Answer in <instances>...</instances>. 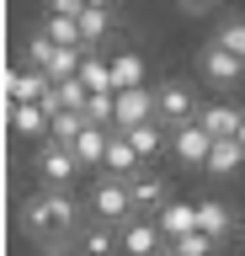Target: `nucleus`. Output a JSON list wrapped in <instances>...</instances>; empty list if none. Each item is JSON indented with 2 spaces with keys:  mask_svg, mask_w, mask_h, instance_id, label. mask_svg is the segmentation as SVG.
<instances>
[{
  "mask_svg": "<svg viewBox=\"0 0 245 256\" xmlns=\"http://www.w3.org/2000/svg\"><path fill=\"white\" fill-rule=\"evenodd\" d=\"M21 224H27V235L43 240V246H64L69 230H80V203L69 198L64 187L53 192H37V198H27V208H21Z\"/></svg>",
  "mask_w": 245,
  "mask_h": 256,
  "instance_id": "f257e3e1",
  "label": "nucleus"
},
{
  "mask_svg": "<svg viewBox=\"0 0 245 256\" xmlns=\"http://www.w3.org/2000/svg\"><path fill=\"white\" fill-rule=\"evenodd\" d=\"M197 112H203V107L192 102V86H187L181 75H165L160 86H155V118H160V123L181 128V123H192Z\"/></svg>",
  "mask_w": 245,
  "mask_h": 256,
  "instance_id": "f03ea898",
  "label": "nucleus"
},
{
  "mask_svg": "<svg viewBox=\"0 0 245 256\" xmlns=\"http://www.w3.org/2000/svg\"><path fill=\"white\" fill-rule=\"evenodd\" d=\"M91 208H96V219H107V224L139 219V214H133V187L123 176H101L96 187H91Z\"/></svg>",
  "mask_w": 245,
  "mask_h": 256,
  "instance_id": "7ed1b4c3",
  "label": "nucleus"
},
{
  "mask_svg": "<svg viewBox=\"0 0 245 256\" xmlns=\"http://www.w3.org/2000/svg\"><path fill=\"white\" fill-rule=\"evenodd\" d=\"M171 150H176L187 166H208V155H213V134L203 123H181V128H171Z\"/></svg>",
  "mask_w": 245,
  "mask_h": 256,
  "instance_id": "20e7f679",
  "label": "nucleus"
},
{
  "mask_svg": "<svg viewBox=\"0 0 245 256\" xmlns=\"http://www.w3.org/2000/svg\"><path fill=\"white\" fill-rule=\"evenodd\" d=\"M117 235H123V251H128V256H160L165 230H160L155 219H144V214H139V219H128Z\"/></svg>",
  "mask_w": 245,
  "mask_h": 256,
  "instance_id": "39448f33",
  "label": "nucleus"
},
{
  "mask_svg": "<svg viewBox=\"0 0 245 256\" xmlns=\"http://www.w3.org/2000/svg\"><path fill=\"white\" fill-rule=\"evenodd\" d=\"M139 123H155V91L149 86L117 91V128H139Z\"/></svg>",
  "mask_w": 245,
  "mask_h": 256,
  "instance_id": "423d86ee",
  "label": "nucleus"
},
{
  "mask_svg": "<svg viewBox=\"0 0 245 256\" xmlns=\"http://www.w3.org/2000/svg\"><path fill=\"white\" fill-rule=\"evenodd\" d=\"M37 171L48 176V182H69V176L80 171V155H75L69 144L48 139V144H43V150H37Z\"/></svg>",
  "mask_w": 245,
  "mask_h": 256,
  "instance_id": "0eeeda50",
  "label": "nucleus"
},
{
  "mask_svg": "<svg viewBox=\"0 0 245 256\" xmlns=\"http://www.w3.org/2000/svg\"><path fill=\"white\" fill-rule=\"evenodd\" d=\"M203 75H208L213 86H235V80L245 75V59L229 54V48H219V43H208L203 48Z\"/></svg>",
  "mask_w": 245,
  "mask_h": 256,
  "instance_id": "6e6552de",
  "label": "nucleus"
},
{
  "mask_svg": "<svg viewBox=\"0 0 245 256\" xmlns=\"http://www.w3.org/2000/svg\"><path fill=\"white\" fill-rule=\"evenodd\" d=\"M5 91H11V102H43V96L53 91V80L43 75V70H5Z\"/></svg>",
  "mask_w": 245,
  "mask_h": 256,
  "instance_id": "1a4fd4ad",
  "label": "nucleus"
},
{
  "mask_svg": "<svg viewBox=\"0 0 245 256\" xmlns=\"http://www.w3.org/2000/svg\"><path fill=\"white\" fill-rule=\"evenodd\" d=\"M197 123L208 128L213 139H235V134H240V123H245V112H240V107H229V102H213V107L197 112Z\"/></svg>",
  "mask_w": 245,
  "mask_h": 256,
  "instance_id": "9d476101",
  "label": "nucleus"
},
{
  "mask_svg": "<svg viewBox=\"0 0 245 256\" xmlns=\"http://www.w3.org/2000/svg\"><path fill=\"white\" fill-rule=\"evenodd\" d=\"M107 176H123V182L139 176V150L128 144L123 128H112V144H107Z\"/></svg>",
  "mask_w": 245,
  "mask_h": 256,
  "instance_id": "9b49d317",
  "label": "nucleus"
},
{
  "mask_svg": "<svg viewBox=\"0 0 245 256\" xmlns=\"http://www.w3.org/2000/svg\"><path fill=\"white\" fill-rule=\"evenodd\" d=\"M155 224H160L171 240H187L197 235V203H165L160 214H155Z\"/></svg>",
  "mask_w": 245,
  "mask_h": 256,
  "instance_id": "f8f14e48",
  "label": "nucleus"
},
{
  "mask_svg": "<svg viewBox=\"0 0 245 256\" xmlns=\"http://www.w3.org/2000/svg\"><path fill=\"white\" fill-rule=\"evenodd\" d=\"M197 230H203V235H229V230H235V208L229 203H219V198H203V203H197Z\"/></svg>",
  "mask_w": 245,
  "mask_h": 256,
  "instance_id": "ddd939ff",
  "label": "nucleus"
},
{
  "mask_svg": "<svg viewBox=\"0 0 245 256\" xmlns=\"http://www.w3.org/2000/svg\"><path fill=\"white\" fill-rule=\"evenodd\" d=\"M107 144H112V128H96V123H91L69 150L80 155V166H107Z\"/></svg>",
  "mask_w": 245,
  "mask_h": 256,
  "instance_id": "4468645a",
  "label": "nucleus"
},
{
  "mask_svg": "<svg viewBox=\"0 0 245 256\" xmlns=\"http://www.w3.org/2000/svg\"><path fill=\"white\" fill-rule=\"evenodd\" d=\"M128 187H133V214H144V208H149V214H160V208L171 203V198H165V182H160V176H133Z\"/></svg>",
  "mask_w": 245,
  "mask_h": 256,
  "instance_id": "2eb2a0df",
  "label": "nucleus"
},
{
  "mask_svg": "<svg viewBox=\"0 0 245 256\" xmlns=\"http://www.w3.org/2000/svg\"><path fill=\"white\" fill-rule=\"evenodd\" d=\"M117 240H123V235H117V230H112L107 219H91V224H80V251H85V256H107V251L117 246Z\"/></svg>",
  "mask_w": 245,
  "mask_h": 256,
  "instance_id": "dca6fc26",
  "label": "nucleus"
},
{
  "mask_svg": "<svg viewBox=\"0 0 245 256\" xmlns=\"http://www.w3.org/2000/svg\"><path fill=\"white\" fill-rule=\"evenodd\" d=\"M80 86H85V91H117V86H112V59H101L96 48H85V64H80Z\"/></svg>",
  "mask_w": 245,
  "mask_h": 256,
  "instance_id": "f3484780",
  "label": "nucleus"
},
{
  "mask_svg": "<svg viewBox=\"0 0 245 256\" xmlns=\"http://www.w3.org/2000/svg\"><path fill=\"white\" fill-rule=\"evenodd\" d=\"M112 86L117 91H133V86H144V64H139V54H112Z\"/></svg>",
  "mask_w": 245,
  "mask_h": 256,
  "instance_id": "a211bd4d",
  "label": "nucleus"
},
{
  "mask_svg": "<svg viewBox=\"0 0 245 256\" xmlns=\"http://www.w3.org/2000/svg\"><path fill=\"white\" fill-rule=\"evenodd\" d=\"M107 32H112V11H107V6H85V16H80V38H85V48H96Z\"/></svg>",
  "mask_w": 245,
  "mask_h": 256,
  "instance_id": "6ab92c4d",
  "label": "nucleus"
},
{
  "mask_svg": "<svg viewBox=\"0 0 245 256\" xmlns=\"http://www.w3.org/2000/svg\"><path fill=\"white\" fill-rule=\"evenodd\" d=\"M213 43L245 59V16H240V11H235V16H224V22H219V32H213Z\"/></svg>",
  "mask_w": 245,
  "mask_h": 256,
  "instance_id": "aec40b11",
  "label": "nucleus"
},
{
  "mask_svg": "<svg viewBox=\"0 0 245 256\" xmlns=\"http://www.w3.org/2000/svg\"><path fill=\"white\" fill-rule=\"evenodd\" d=\"M245 160V150H240V139H213V155H208V171H219V176H229L235 166Z\"/></svg>",
  "mask_w": 245,
  "mask_h": 256,
  "instance_id": "412c9836",
  "label": "nucleus"
},
{
  "mask_svg": "<svg viewBox=\"0 0 245 256\" xmlns=\"http://www.w3.org/2000/svg\"><path fill=\"white\" fill-rule=\"evenodd\" d=\"M123 134H128V144L139 150V155H155V150L165 144V128H160V118H155V123H139V128H123Z\"/></svg>",
  "mask_w": 245,
  "mask_h": 256,
  "instance_id": "4be33fe9",
  "label": "nucleus"
},
{
  "mask_svg": "<svg viewBox=\"0 0 245 256\" xmlns=\"http://www.w3.org/2000/svg\"><path fill=\"white\" fill-rule=\"evenodd\" d=\"M11 123H16L21 134H43V128H48V112L37 107V102H21V107H11Z\"/></svg>",
  "mask_w": 245,
  "mask_h": 256,
  "instance_id": "5701e85b",
  "label": "nucleus"
},
{
  "mask_svg": "<svg viewBox=\"0 0 245 256\" xmlns=\"http://www.w3.org/2000/svg\"><path fill=\"white\" fill-rule=\"evenodd\" d=\"M27 54H32V64L43 70V75H48V64L59 59V43H53L48 32H32V38H27Z\"/></svg>",
  "mask_w": 245,
  "mask_h": 256,
  "instance_id": "b1692460",
  "label": "nucleus"
},
{
  "mask_svg": "<svg viewBox=\"0 0 245 256\" xmlns=\"http://www.w3.org/2000/svg\"><path fill=\"white\" fill-rule=\"evenodd\" d=\"M213 246H219V240H213V235H203V230H197V235L176 240V246H171V251H176V256H208Z\"/></svg>",
  "mask_w": 245,
  "mask_h": 256,
  "instance_id": "393cba45",
  "label": "nucleus"
},
{
  "mask_svg": "<svg viewBox=\"0 0 245 256\" xmlns=\"http://www.w3.org/2000/svg\"><path fill=\"white\" fill-rule=\"evenodd\" d=\"M48 256H75V251H64V246H53V251H48Z\"/></svg>",
  "mask_w": 245,
  "mask_h": 256,
  "instance_id": "a878e982",
  "label": "nucleus"
},
{
  "mask_svg": "<svg viewBox=\"0 0 245 256\" xmlns=\"http://www.w3.org/2000/svg\"><path fill=\"white\" fill-rule=\"evenodd\" d=\"M235 139H240V150H245V123H240V134H235Z\"/></svg>",
  "mask_w": 245,
  "mask_h": 256,
  "instance_id": "bb28decb",
  "label": "nucleus"
},
{
  "mask_svg": "<svg viewBox=\"0 0 245 256\" xmlns=\"http://www.w3.org/2000/svg\"><path fill=\"white\" fill-rule=\"evenodd\" d=\"M160 256H176V251H160Z\"/></svg>",
  "mask_w": 245,
  "mask_h": 256,
  "instance_id": "cd10ccee",
  "label": "nucleus"
}]
</instances>
